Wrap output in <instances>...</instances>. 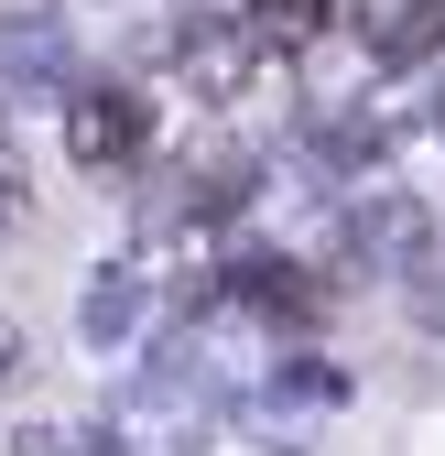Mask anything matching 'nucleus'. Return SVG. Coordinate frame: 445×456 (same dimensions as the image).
Returning <instances> with one entry per match:
<instances>
[{"instance_id": "nucleus-4", "label": "nucleus", "mask_w": 445, "mask_h": 456, "mask_svg": "<svg viewBox=\"0 0 445 456\" xmlns=\"http://www.w3.org/2000/svg\"><path fill=\"white\" fill-rule=\"evenodd\" d=\"M0 370H22V326L12 315H0Z\"/></svg>"}, {"instance_id": "nucleus-2", "label": "nucleus", "mask_w": 445, "mask_h": 456, "mask_svg": "<svg viewBox=\"0 0 445 456\" xmlns=\"http://www.w3.org/2000/svg\"><path fill=\"white\" fill-rule=\"evenodd\" d=\"M250 12V33L271 44V54H294V44H337V0H239Z\"/></svg>"}, {"instance_id": "nucleus-5", "label": "nucleus", "mask_w": 445, "mask_h": 456, "mask_svg": "<svg viewBox=\"0 0 445 456\" xmlns=\"http://www.w3.org/2000/svg\"><path fill=\"white\" fill-rule=\"evenodd\" d=\"M0 142H12V131H0Z\"/></svg>"}, {"instance_id": "nucleus-1", "label": "nucleus", "mask_w": 445, "mask_h": 456, "mask_svg": "<svg viewBox=\"0 0 445 456\" xmlns=\"http://www.w3.org/2000/svg\"><path fill=\"white\" fill-rule=\"evenodd\" d=\"M152 152V109L131 87H66V163L77 175H131V163Z\"/></svg>"}, {"instance_id": "nucleus-3", "label": "nucleus", "mask_w": 445, "mask_h": 456, "mask_svg": "<svg viewBox=\"0 0 445 456\" xmlns=\"http://www.w3.org/2000/svg\"><path fill=\"white\" fill-rule=\"evenodd\" d=\"M22 217V163H12V142H0V228Z\"/></svg>"}]
</instances>
